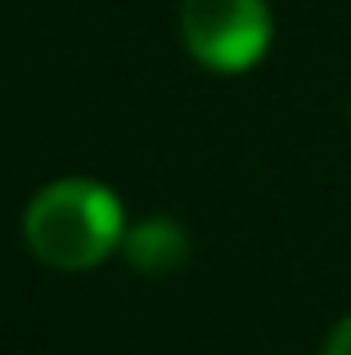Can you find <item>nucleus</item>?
Returning a JSON list of instances; mask_svg holds the SVG:
<instances>
[{
	"instance_id": "1",
	"label": "nucleus",
	"mask_w": 351,
	"mask_h": 355,
	"mask_svg": "<svg viewBox=\"0 0 351 355\" xmlns=\"http://www.w3.org/2000/svg\"><path fill=\"white\" fill-rule=\"evenodd\" d=\"M126 211L108 184L63 175L36 189L23 216V239L36 261L54 270H90L122 248Z\"/></svg>"
},
{
	"instance_id": "2",
	"label": "nucleus",
	"mask_w": 351,
	"mask_h": 355,
	"mask_svg": "<svg viewBox=\"0 0 351 355\" xmlns=\"http://www.w3.org/2000/svg\"><path fill=\"white\" fill-rule=\"evenodd\" d=\"M275 18L266 0H185L180 41L203 68L248 72L266 59Z\"/></svg>"
},
{
	"instance_id": "3",
	"label": "nucleus",
	"mask_w": 351,
	"mask_h": 355,
	"mask_svg": "<svg viewBox=\"0 0 351 355\" xmlns=\"http://www.w3.org/2000/svg\"><path fill=\"white\" fill-rule=\"evenodd\" d=\"M122 257L131 261L140 275H171L189 257V234L167 216H149L122 234Z\"/></svg>"
},
{
	"instance_id": "4",
	"label": "nucleus",
	"mask_w": 351,
	"mask_h": 355,
	"mask_svg": "<svg viewBox=\"0 0 351 355\" xmlns=\"http://www.w3.org/2000/svg\"><path fill=\"white\" fill-rule=\"evenodd\" d=\"M325 355H351V315H347V320H338V329L329 333Z\"/></svg>"
}]
</instances>
